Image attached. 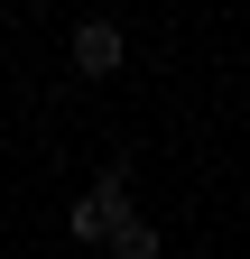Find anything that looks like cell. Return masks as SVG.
Wrapping results in <instances>:
<instances>
[{
    "mask_svg": "<svg viewBox=\"0 0 250 259\" xmlns=\"http://www.w3.org/2000/svg\"><path fill=\"white\" fill-rule=\"evenodd\" d=\"M130 213H139V204H130V157H111V167L93 176V194H84V204L65 213V232H74V241H111Z\"/></svg>",
    "mask_w": 250,
    "mask_h": 259,
    "instance_id": "obj_1",
    "label": "cell"
},
{
    "mask_svg": "<svg viewBox=\"0 0 250 259\" xmlns=\"http://www.w3.org/2000/svg\"><path fill=\"white\" fill-rule=\"evenodd\" d=\"M120 56H130V37H120L111 19H84L74 28V74H120Z\"/></svg>",
    "mask_w": 250,
    "mask_h": 259,
    "instance_id": "obj_2",
    "label": "cell"
},
{
    "mask_svg": "<svg viewBox=\"0 0 250 259\" xmlns=\"http://www.w3.org/2000/svg\"><path fill=\"white\" fill-rule=\"evenodd\" d=\"M102 250H111V259H158V222H139V213H130V222H120Z\"/></svg>",
    "mask_w": 250,
    "mask_h": 259,
    "instance_id": "obj_3",
    "label": "cell"
}]
</instances>
